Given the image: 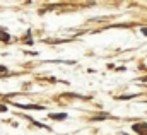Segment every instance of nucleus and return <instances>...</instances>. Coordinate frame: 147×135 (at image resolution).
<instances>
[{
    "instance_id": "obj_1",
    "label": "nucleus",
    "mask_w": 147,
    "mask_h": 135,
    "mask_svg": "<svg viewBox=\"0 0 147 135\" xmlns=\"http://www.w3.org/2000/svg\"><path fill=\"white\" fill-rule=\"evenodd\" d=\"M16 106H19V108H33V109H45V106H39V104H16Z\"/></svg>"
},
{
    "instance_id": "obj_2",
    "label": "nucleus",
    "mask_w": 147,
    "mask_h": 135,
    "mask_svg": "<svg viewBox=\"0 0 147 135\" xmlns=\"http://www.w3.org/2000/svg\"><path fill=\"white\" fill-rule=\"evenodd\" d=\"M0 41H10V36H9V33H3L2 29H0Z\"/></svg>"
},
{
    "instance_id": "obj_3",
    "label": "nucleus",
    "mask_w": 147,
    "mask_h": 135,
    "mask_svg": "<svg viewBox=\"0 0 147 135\" xmlns=\"http://www.w3.org/2000/svg\"><path fill=\"white\" fill-rule=\"evenodd\" d=\"M50 118H53V120H65L67 115H65V113H60V115H50Z\"/></svg>"
},
{
    "instance_id": "obj_4",
    "label": "nucleus",
    "mask_w": 147,
    "mask_h": 135,
    "mask_svg": "<svg viewBox=\"0 0 147 135\" xmlns=\"http://www.w3.org/2000/svg\"><path fill=\"white\" fill-rule=\"evenodd\" d=\"M140 33L144 34V36H147V28H142V29H140Z\"/></svg>"
},
{
    "instance_id": "obj_5",
    "label": "nucleus",
    "mask_w": 147,
    "mask_h": 135,
    "mask_svg": "<svg viewBox=\"0 0 147 135\" xmlns=\"http://www.w3.org/2000/svg\"><path fill=\"white\" fill-rule=\"evenodd\" d=\"M0 72H7V68H5V67H2V65H0Z\"/></svg>"
},
{
    "instance_id": "obj_6",
    "label": "nucleus",
    "mask_w": 147,
    "mask_h": 135,
    "mask_svg": "<svg viewBox=\"0 0 147 135\" xmlns=\"http://www.w3.org/2000/svg\"><path fill=\"white\" fill-rule=\"evenodd\" d=\"M5 109H7L5 106H0V111H5Z\"/></svg>"
}]
</instances>
